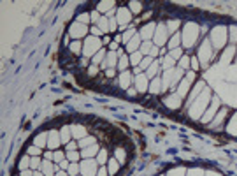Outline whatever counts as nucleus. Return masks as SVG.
Listing matches in <instances>:
<instances>
[{
  "instance_id": "nucleus-16",
  "label": "nucleus",
  "mask_w": 237,
  "mask_h": 176,
  "mask_svg": "<svg viewBox=\"0 0 237 176\" xmlns=\"http://www.w3.org/2000/svg\"><path fill=\"white\" fill-rule=\"evenodd\" d=\"M44 145H46V134H39L35 137V146L37 148H44Z\"/></svg>"
},
{
  "instance_id": "nucleus-13",
  "label": "nucleus",
  "mask_w": 237,
  "mask_h": 176,
  "mask_svg": "<svg viewBox=\"0 0 237 176\" xmlns=\"http://www.w3.org/2000/svg\"><path fill=\"white\" fill-rule=\"evenodd\" d=\"M120 83H121V86H128V85H130V74L126 72V71H125V72H121V76H120Z\"/></svg>"
},
{
  "instance_id": "nucleus-28",
  "label": "nucleus",
  "mask_w": 237,
  "mask_h": 176,
  "mask_svg": "<svg viewBox=\"0 0 237 176\" xmlns=\"http://www.w3.org/2000/svg\"><path fill=\"white\" fill-rule=\"evenodd\" d=\"M151 92L153 93H160V79H155V83L151 85Z\"/></svg>"
},
{
  "instance_id": "nucleus-37",
  "label": "nucleus",
  "mask_w": 237,
  "mask_h": 176,
  "mask_svg": "<svg viewBox=\"0 0 237 176\" xmlns=\"http://www.w3.org/2000/svg\"><path fill=\"white\" fill-rule=\"evenodd\" d=\"M113 5H114L113 2H102V4L98 5V9H100V11H107L109 7H113Z\"/></svg>"
},
{
  "instance_id": "nucleus-18",
  "label": "nucleus",
  "mask_w": 237,
  "mask_h": 176,
  "mask_svg": "<svg viewBox=\"0 0 237 176\" xmlns=\"http://www.w3.org/2000/svg\"><path fill=\"white\" fill-rule=\"evenodd\" d=\"M93 153H97V146H93V145L83 150V157H92Z\"/></svg>"
},
{
  "instance_id": "nucleus-1",
  "label": "nucleus",
  "mask_w": 237,
  "mask_h": 176,
  "mask_svg": "<svg viewBox=\"0 0 237 176\" xmlns=\"http://www.w3.org/2000/svg\"><path fill=\"white\" fill-rule=\"evenodd\" d=\"M98 48H100V41L95 39V37H90V39L86 41V46H84V53H86V55H92V53L97 51Z\"/></svg>"
},
{
  "instance_id": "nucleus-44",
  "label": "nucleus",
  "mask_w": 237,
  "mask_h": 176,
  "mask_svg": "<svg viewBox=\"0 0 237 176\" xmlns=\"http://www.w3.org/2000/svg\"><path fill=\"white\" fill-rule=\"evenodd\" d=\"M114 21H118V20H109V30H116V23Z\"/></svg>"
},
{
  "instance_id": "nucleus-50",
  "label": "nucleus",
  "mask_w": 237,
  "mask_h": 176,
  "mask_svg": "<svg viewBox=\"0 0 237 176\" xmlns=\"http://www.w3.org/2000/svg\"><path fill=\"white\" fill-rule=\"evenodd\" d=\"M192 65H193V69H198V60H197V58H192Z\"/></svg>"
},
{
  "instance_id": "nucleus-39",
  "label": "nucleus",
  "mask_w": 237,
  "mask_h": 176,
  "mask_svg": "<svg viewBox=\"0 0 237 176\" xmlns=\"http://www.w3.org/2000/svg\"><path fill=\"white\" fill-rule=\"evenodd\" d=\"M67 158H69V160H77V158H79V155H77V153H76V152H67Z\"/></svg>"
},
{
  "instance_id": "nucleus-4",
  "label": "nucleus",
  "mask_w": 237,
  "mask_h": 176,
  "mask_svg": "<svg viewBox=\"0 0 237 176\" xmlns=\"http://www.w3.org/2000/svg\"><path fill=\"white\" fill-rule=\"evenodd\" d=\"M116 60H118V53H107V58L102 62V67H109V69H113L114 65H116Z\"/></svg>"
},
{
  "instance_id": "nucleus-15",
  "label": "nucleus",
  "mask_w": 237,
  "mask_h": 176,
  "mask_svg": "<svg viewBox=\"0 0 237 176\" xmlns=\"http://www.w3.org/2000/svg\"><path fill=\"white\" fill-rule=\"evenodd\" d=\"M30 157L28 155H25L23 158H21V162H20V171H27V167H30Z\"/></svg>"
},
{
  "instance_id": "nucleus-59",
  "label": "nucleus",
  "mask_w": 237,
  "mask_h": 176,
  "mask_svg": "<svg viewBox=\"0 0 237 176\" xmlns=\"http://www.w3.org/2000/svg\"><path fill=\"white\" fill-rule=\"evenodd\" d=\"M56 176H65V173H58V174H56Z\"/></svg>"
},
{
  "instance_id": "nucleus-10",
  "label": "nucleus",
  "mask_w": 237,
  "mask_h": 176,
  "mask_svg": "<svg viewBox=\"0 0 237 176\" xmlns=\"http://www.w3.org/2000/svg\"><path fill=\"white\" fill-rule=\"evenodd\" d=\"M165 104L170 106V107H177V106H181V97L179 95H172V97H169L165 101Z\"/></svg>"
},
{
  "instance_id": "nucleus-36",
  "label": "nucleus",
  "mask_w": 237,
  "mask_h": 176,
  "mask_svg": "<svg viewBox=\"0 0 237 176\" xmlns=\"http://www.w3.org/2000/svg\"><path fill=\"white\" fill-rule=\"evenodd\" d=\"M214 111H216V104L211 107V111H207V113H206V116H204V120H202V122H209V118L213 116V113H214Z\"/></svg>"
},
{
  "instance_id": "nucleus-51",
  "label": "nucleus",
  "mask_w": 237,
  "mask_h": 176,
  "mask_svg": "<svg viewBox=\"0 0 237 176\" xmlns=\"http://www.w3.org/2000/svg\"><path fill=\"white\" fill-rule=\"evenodd\" d=\"M105 76H107V78H113V76H114V71H113V69H107Z\"/></svg>"
},
{
  "instance_id": "nucleus-26",
  "label": "nucleus",
  "mask_w": 237,
  "mask_h": 176,
  "mask_svg": "<svg viewBox=\"0 0 237 176\" xmlns=\"http://www.w3.org/2000/svg\"><path fill=\"white\" fill-rule=\"evenodd\" d=\"M151 51H153V46H151V42H144V46H142L141 53H149V55H151Z\"/></svg>"
},
{
  "instance_id": "nucleus-9",
  "label": "nucleus",
  "mask_w": 237,
  "mask_h": 176,
  "mask_svg": "<svg viewBox=\"0 0 237 176\" xmlns=\"http://www.w3.org/2000/svg\"><path fill=\"white\" fill-rule=\"evenodd\" d=\"M118 21L121 23V25H125V23H128L130 21V12L125 9H120L118 11Z\"/></svg>"
},
{
  "instance_id": "nucleus-46",
  "label": "nucleus",
  "mask_w": 237,
  "mask_h": 176,
  "mask_svg": "<svg viewBox=\"0 0 237 176\" xmlns=\"http://www.w3.org/2000/svg\"><path fill=\"white\" fill-rule=\"evenodd\" d=\"M76 150V143H69L67 145V152H74Z\"/></svg>"
},
{
  "instance_id": "nucleus-40",
  "label": "nucleus",
  "mask_w": 237,
  "mask_h": 176,
  "mask_svg": "<svg viewBox=\"0 0 237 176\" xmlns=\"http://www.w3.org/2000/svg\"><path fill=\"white\" fill-rule=\"evenodd\" d=\"M104 55H105L104 51H98V55H95V56H93V63H98L104 58Z\"/></svg>"
},
{
  "instance_id": "nucleus-5",
  "label": "nucleus",
  "mask_w": 237,
  "mask_h": 176,
  "mask_svg": "<svg viewBox=\"0 0 237 176\" xmlns=\"http://www.w3.org/2000/svg\"><path fill=\"white\" fill-rule=\"evenodd\" d=\"M84 34H86V27L83 23H74V27L70 28V35L72 37H81Z\"/></svg>"
},
{
  "instance_id": "nucleus-19",
  "label": "nucleus",
  "mask_w": 237,
  "mask_h": 176,
  "mask_svg": "<svg viewBox=\"0 0 237 176\" xmlns=\"http://www.w3.org/2000/svg\"><path fill=\"white\" fill-rule=\"evenodd\" d=\"M232 55H234V48H228L227 51H225V55H221V63H227Z\"/></svg>"
},
{
  "instance_id": "nucleus-58",
  "label": "nucleus",
  "mask_w": 237,
  "mask_h": 176,
  "mask_svg": "<svg viewBox=\"0 0 237 176\" xmlns=\"http://www.w3.org/2000/svg\"><path fill=\"white\" fill-rule=\"evenodd\" d=\"M33 176H44V173H42V171H35V173H33Z\"/></svg>"
},
{
  "instance_id": "nucleus-35",
  "label": "nucleus",
  "mask_w": 237,
  "mask_h": 176,
  "mask_svg": "<svg viewBox=\"0 0 237 176\" xmlns=\"http://www.w3.org/2000/svg\"><path fill=\"white\" fill-rule=\"evenodd\" d=\"M67 171H69V173H70L72 176H76V174H77V171H79V167H77V164H70Z\"/></svg>"
},
{
  "instance_id": "nucleus-48",
  "label": "nucleus",
  "mask_w": 237,
  "mask_h": 176,
  "mask_svg": "<svg viewBox=\"0 0 237 176\" xmlns=\"http://www.w3.org/2000/svg\"><path fill=\"white\" fill-rule=\"evenodd\" d=\"M79 50H81L79 44H72V53H79Z\"/></svg>"
},
{
  "instance_id": "nucleus-41",
  "label": "nucleus",
  "mask_w": 237,
  "mask_h": 176,
  "mask_svg": "<svg viewBox=\"0 0 237 176\" xmlns=\"http://www.w3.org/2000/svg\"><path fill=\"white\" fill-rule=\"evenodd\" d=\"M90 18H92V16H88V14H81V16L77 18V21H79V23H83V25H84V23H88V20H90Z\"/></svg>"
},
{
  "instance_id": "nucleus-6",
  "label": "nucleus",
  "mask_w": 237,
  "mask_h": 176,
  "mask_svg": "<svg viewBox=\"0 0 237 176\" xmlns=\"http://www.w3.org/2000/svg\"><path fill=\"white\" fill-rule=\"evenodd\" d=\"M41 169H42V173H44V176H53V174H55V169H56V167L53 166L51 162H42V164H41Z\"/></svg>"
},
{
  "instance_id": "nucleus-21",
  "label": "nucleus",
  "mask_w": 237,
  "mask_h": 176,
  "mask_svg": "<svg viewBox=\"0 0 237 176\" xmlns=\"http://www.w3.org/2000/svg\"><path fill=\"white\" fill-rule=\"evenodd\" d=\"M118 67H120L121 71H125V69L128 67V58H126V56H123V55H121V56H120V63H118Z\"/></svg>"
},
{
  "instance_id": "nucleus-11",
  "label": "nucleus",
  "mask_w": 237,
  "mask_h": 176,
  "mask_svg": "<svg viewBox=\"0 0 237 176\" xmlns=\"http://www.w3.org/2000/svg\"><path fill=\"white\" fill-rule=\"evenodd\" d=\"M135 85H137V88H139V92H144L146 86H148V81H146V76H139V78H135Z\"/></svg>"
},
{
  "instance_id": "nucleus-53",
  "label": "nucleus",
  "mask_w": 237,
  "mask_h": 176,
  "mask_svg": "<svg viewBox=\"0 0 237 176\" xmlns=\"http://www.w3.org/2000/svg\"><path fill=\"white\" fill-rule=\"evenodd\" d=\"M20 176H33V173H30V171H21Z\"/></svg>"
},
{
  "instance_id": "nucleus-47",
  "label": "nucleus",
  "mask_w": 237,
  "mask_h": 176,
  "mask_svg": "<svg viewBox=\"0 0 237 176\" xmlns=\"http://www.w3.org/2000/svg\"><path fill=\"white\" fill-rule=\"evenodd\" d=\"M177 42H179V37H174V39L170 41V48H176V46H177Z\"/></svg>"
},
{
  "instance_id": "nucleus-38",
  "label": "nucleus",
  "mask_w": 237,
  "mask_h": 176,
  "mask_svg": "<svg viewBox=\"0 0 237 176\" xmlns=\"http://www.w3.org/2000/svg\"><path fill=\"white\" fill-rule=\"evenodd\" d=\"M116 171H118V164H116V160H111V164H109V173L114 174Z\"/></svg>"
},
{
  "instance_id": "nucleus-52",
  "label": "nucleus",
  "mask_w": 237,
  "mask_h": 176,
  "mask_svg": "<svg viewBox=\"0 0 237 176\" xmlns=\"http://www.w3.org/2000/svg\"><path fill=\"white\" fill-rule=\"evenodd\" d=\"M60 167H62V169H69V162H65V160L60 162Z\"/></svg>"
},
{
  "instance_id": "nucleus-57",
  "label": "nucleus",
  "mask_w": 237,
  "mask_h": 176,
  "mask_svg": "<svg viewBox=\"0 0 237 176\" xmlns=\"http://www.w3.org/2000/svg\"><path fill=\"white\" fill-rule=\"evenodd\" d=\"M107 174V171H105V169H100V173H98V176H105Z\"/></svg>"
},
{
  "instance_id": "nucleus-2",
  "label": "nucleus",
  "mask_w": 237,
  "mask_h": 176,
  "mask_svg": "<svg viewBox=\"0 0 237 176\" xmlns=\"http://www.w3.org/2000/svg\"><path fill=\"white\" fill-rule=\"evenodd\" d=\"M193 78H195V74H188V76L185 78V81L179 85V90H177V95H179V97H185L186 95V90H188L190 83L193 81Z\"/></svg>"
},
{
  "instance_id": "nucleus-14",
  "label": "nucleus",
  "mask_w": 237,
  "mask_h": 176,
  "mask_svg": "<svg viewBox=\"0 0 237 176\" xmlns=\"http://www.w3.org/2000/svg\"><path fill=\"white\" fill-rule=\"evenodd\" d=\"M70 136H72V130H70L69 127H63V129H62V136H60L63 143H67V141L70 139Z\"/></svg>"
},
{
  "instance_id": "nucleus-43",
  "label": "nucleus",
  "mask_w": 237,
  "mask_h": 176,
  "mask_svg": "<svg viewBox=\"0 0 237 176\" xmlns=\"http://www.w3.org/2000/svg\"><path fill=\"white\" fill-rule=\"evenodd\" d=\"M170 56H172V58H179V56H181V50H174V51L170 53Z\"/></svg>"
},
{
  "instance_id": "nucleus-34",
  "label": "nucleus",
  "mask_w": 237,
  "mask_h": 176,
  "mask_svg": "<svg viewBox=\"0 0 237 176\" xmlns=\"http://www.w3.org/2000/svg\"><path fill=\"white\" fill-rule=\"evenodd\" d=\"M107 21H109V20H104V18L98 21V25H100V30H104V32L109 30V23H107Z\"/></svg>"
},
{
  "instance_id": "nucleus-54",
  "label": "nucleus",
  "mask_w": 237,
  "mask_h": 176,
  "mask_svg": "<svg viewBox=\"0 0 237 176\" xmlns=\"http://www.w3.org/2000/svg\"><path fill=\"white\" fill-rule=\"evenodd\" d=\"M93 34H95V35H100V34H102V30H100V28H97V27H95V28H93Z\"/></svg>"
},
{
  "instance_id": "nucleus-42",
  "label": "nucleus",
  "mask_w": 237,
  "mask_h": 176,
  "mask_svg": "<svg viewBox=\"0 0 237 176\" xmlns=\"http://www.w3.org/2000/svg\"><path fill=\"white\" fill-rule=\"evenodd\" d=\"M188 62H190V60H188L186 56H183V58H181V62H179V67H183V69H185V67H188Z\"/></svg>"
},
{
  "instance_id": "nucleus-25",
  "label": "nucleus",
  "mask_w": 237,
  "mask_h": 176,
  "mask_svg": "<svg viewBox=\"0 0 237 176\" xmlns=\"http://www.w3.org/2000/svg\"><path fill=\"white\" fill-rule=\"evenodd\" d=\"M39 153H41V148H37V146H30V148H28V155L37 157Z\"/></svg>"
},
{
  "instance_id": "nucleus-7",
  "label": "nucleus",
  "mask_w": 237,
  "mask_h": 176,
  "mask_svg": "<svg viewBox=\"0 0 237 176\" xmlns=\"http://www.w3.org/2000/svg\"><path fill=\"white\" fill-rule=\"evenodd\" d=\"M60 141H62V137L58 136V132H51V134H49V139H48V146H49V148H56Z\"/></svg>"
},
{
  "instance_id": "nucleus-49",
  "label": "nucleus",
  "mask_w": 237,
  "mask_h": 176,
  "mask_svg": "<svg viewBox=\"0 0 237 176\" xmlns=\"http://www.w3.org/2000/svg\"><path fill=\"white\" fill-rule=\"evenodd\" d=\"M104 160H105V152H100V155H98V162L102 164Z\"/></svg>"
},
{
  "instance_id": "nucleus-33",
  "label": "nucleus",
  "mask_w": 237,
  "mask_h": 176,
  "mask_svg": "<svg viewBox=\"0 0 237 176\" xmlns=\"http://www.w3.org/2000/svg\"><path fill=\"white\" fill-rule=\"evenodd\" d=\"M132 35H134V30L130 28V30L126 32V34H123V35H121V39H123V42H130V37H132Z\"/></svg>"
},
{
  "instance_id": "nucleus-3",
  "label": "nucleus",
  "mask_w": 237,
  "mask_h": 176,
  "mask_svg": "<svg viewBox=\"0 0 237 176\" xmlns=\"http://www.w3.org/2000/svg\"><path fill=\"white\" fill-rule=\"evenodd\" d=\"M95 169H97V162H83L81 171L84 176H95Z\"/></svg>"
},
{
  "instance_id": "nucleus-24",
  "label": "nucleus",
  "mask_w": 237,
  "mask_h": 176,
  "mask_svg": "<svg viewBox=\"0 0 237 176\" xmlns=\"http://www.w3.org/2000/svg\"><path fill=\"white\" fill-rule=\"evenodd\" d=\"M30 167H32V169H37V167H41V158H37V157H32Z\"/></svg>"
},
{
  "instance_id": "nucleus-29",
  "label": "nucleus",
  "mask_w": 237,
  "mask_h": 176,
  "mask_svg": "<svg viewBox=\"0 0 237 176\" xmlns=\"http://www.w3.org/2000/svg\"><path fill=\"white\" fill-rule=\"evenodd\" d=\"M130 7H132V11H134V12H141L142 4H139V2H132V4H130Z\"/></svg>"
},
{
  "instance_id": "nucleus-55",
  "label": "nucleus",
  "mask_w": 237,
  "mask_h": 176,
  "mask_svg": "<svg viewBox=\"0 0 237 176\" xmlns=\"http://www.w3.org/2000/svg\"><path fill=\"white\" fill-rule=\"evenodd\" d=\"M97 72H98L97 67H92V69H90V76H93V74H97Z\"/></svg>"
},
{
  "instance_id": "nucleus-32",
  "label": "nucleus",
  "mask_w": 237,
  "mask_h": 176,
  "mask_svg": "<svg viewBox=\"0 0 237 176\" xmlns=\"http://www.w3.org/2000/svg\"><path fill=\"white\" fill-rule=\"evenodd\" d=\"M53 160L55 162H63V153L62 152H55L53 153Z\"/></svg>"
},
{
  "instance_id": "nucleus-31",
  "label": "nucleus",
  "mask_w": 237,
  "mask_h": 176,
  "mask_svg": "<svg viewBox=\"0 0 237 176\" xmlns=\"http://www.w3.org/2000/svg\"><path fill=\"white\" fill-rule=\"evenodd\" d=\"M116 157H118L120 164H123V162H125V152L121 150V148H118V152H116Z\"/></svg>"
},
{
  "instance_id": "nucleus-17",
  "label": "nucleus",
  "mask_w": 237,
  "mask_h": 176,
  "mask_svg": "<svg viewBox=\"0 0 237 176\" xmlns=\"http://www.w3.org/2000/svg\"><path fill=\"white\" fill-rule=\"evenodd\" d=\"M139 35H135L134 39H130V42H128V51H135V48L139 46Z\"/></svg>"
},
{
  "instance_id": "nucleus-27",
  "label": "nucleus",
  "mask_w": 237,
  "mask_h": 176,
  "mask_svg": "<svg viewBox=\"0 0 237 176\" xmlns=\"http://www.w3.org/2000/svg\"><path fill=\"white\" fill-rule=\"evenodd\" d=\"M156 72H158V62H155L153 65H151V67H149V71H148V74H149L151 78H153V76H155Z\"/></svg>"
},
{
  "instance_id": "nucleus-30",
  "label": "nucleus",
  "mask_w": 237,
  "mask_h": 176,
  "mask_svg": "<svg viewBox=\"0 0 237 176\" xmlns=\"http://www.w3.org/2000/svg\"><path fill=\"white\" fill-rule=\"evenodd\" d=\"M164 27H160V30H158V37H156V42H158V44H162V42L165 41V37H164Z\"/></svg>"
},
{
  "instance_id": "nucleus-22",
  "label": "nucleus",
  "mask_w": 237,
  "mask_h": 176,
  "mask_svg": "<svg viewBox=\"0 0 237 176\" xmlns=\"http://www.w3.org/2000/svg\"><path fill=\"white\" fill-rule=\"evenodd\" d=\"M93 141H95L93 137H83L81 141H79V145H81L83 148H86V146H92V145H93Z\"/></svg>"
},
{
  "instance_id": "nucleus-45",
  "label": "nucleus",
  "mask_w": 237,
  "mask_h": 176,
  "mask_svg": "<svg viewBox=\"0 0 237 176\" xmlns=\"http://www.w3.org/2000/svg\"><path fill=\"white\" fill-rule=\"evenodd\" d=\"M149 63H151V60H149V58H146V60H142V62H141V67H142V69H146Z\"/></svg>"
},
{
  "instance_id": "nucleus-20",
  "label": "nucleus",
  "mask_w": 237,
  "mask_h": 176,
  "mask_svg": "<svg viewBox=\"0 0 237 176\" xmlns=\"http://www.w3.org/2000/svg\"><path fill=\"white\" fill-rule=\"evenodd\" d=\"M162 65H164L165 69H172V65H174V58H172V56H165Z\"/></svg>"
},
{
  "instance_id": "nucleus-8",
  "label": "nucleus",
  "mask_w": 237,
  "mask_h": 176,
  "mask_svg": "<svg viewBox=\"0 0 237 176\" xmlns=\"http://www.w3.org/2000/svg\"><path fill=\"white\" fill-rule=\"evenodd\" d=\"M72 136H76V137H86V129L84 127H81V125H72Z\"/></svg>"
},
{
  "instance_id": "nucleus-12",
  "label": "nucleus",
  "mask_w": 237,
  "mask_h": 176,
  "mask_svg": "<svg viewBox=\"0 0 237 176\" xmlns=\"http://www.w3.org/2000/svg\"><path fill=\"white\" fill-rule=\"evenodd\" d=\"M153 28H155V25L151 23V25H148V27H144L142 30H141V35L144 37V39H149L151 37V34H153Z\"/></svg>"
},
{
  "instance_id": "nucleus-56",
  "label": "nucleus",
  "mask_w": 237,
  "mask_h": 176,
  "mask_svg": "<svg viewBox=\"0 0 237 176\" xmlns=\"http://www.w3.org/2000/svg\"><path fill=\"white\" fill-rule=\"evenodd\" d=\"M232 32H234V35H232V39H234V41H237V28H235V27L232 28Z\"/></svg>"
},
{
  "instance_id": "nucleus-23",
  "label": "nucleus",
  "mask_w": 237,
  "mask_h": 176,
  "mask_svg": "<svg viewBox=\"0 0 237 176\" xmlns=\"http://www.w3.org/2000/svg\"><path fill=\"white\" fill-rule=\"evenodd\" d=\"M141 58H142V53L141 51L134 53V55H132V63H134V65H139V63H141Z\"/></svg>"
}]
</instances>
